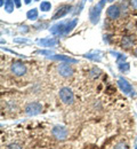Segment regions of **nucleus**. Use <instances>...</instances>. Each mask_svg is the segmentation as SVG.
Masks as SVG:
<instances>
[{
	"instance_id": "nucleus-1",
	"label": "nucleus",
	"mask_w": 137,
	"mask_h": 149,
	"mask_svg": "<svg viewBox=\"0 0 137 149\" xmlns=\"http://www.w3.org/2000/svg\"><path fill=\"white\" fill-rule=\"evenodd\" d=\"M109 0H101L98 3H96V6L92 7L90 10H89V19L92 21L93 24H97L99 17H101V14H102V10L105 6V3L107 2Z\"/></svg>"
},
{
	"instance_id": "nucleus-2",
	"label": "nucleus",
	"mask_w": 137,
	"mask_h": 149,
	"mask_svg": "<svg viewBox=\"0 0 137 149\" xmlns=\"http://www.w3.org/2000/svg\"><path fill=\"white\" fill-rule=\"evenodd\" d=\"M59 99L64 104H72L74 101V95L69 87H63L59 91Z\"/></svg>"
},
{
	"instance_id": "nucleus-3",
	"label": "nucleus",
	"mask_w": 137,
	"mask_h": 149,
	"mask_svg": "<svg viewBox=\"0 0 137 149\" xmlns=\"http://www.w3.org/2000/svg\"><path fill=\"white\" fill-rule=\"evenodd\" d=\"M10 70H12L13 74H15V76H17V77L24 76V74H26V67H25V64H23L20 61L13 62L12 65H10Z\"/></svg>"
},
{
	"instance_id": "nucleus-4",
	"label": "nucleus",
	"mask_w": 137,
	"mask_h": 149,
	"mask_svg": "<svg viewBox=\"0 0 137 149\" xmlns=\"http://www.w3.org/2000/svg\"><path fill=\"white\" fill-rule=\"evenodd\" d=\"M71 9H72V6H71V5H61L59 7H57L56 13L53 15L52 19H59L64 17L66 14L70 13Z\"/></svg>"
},
{
	"instance_id": "nucleus-5",
	"label": "nucleus",
	"mask_w": 137,
	"mask_h": 149,
	"mask_svg": "<svg viewBox=\"0 0 137 149\" xmlns=\"http://www.w3.org/2000/svg\"><path fill=\"white\" fill-rule=\"evenodd\" d=\"M59 74L64 77V78H69L73 74V68L69 64V63H62L59 65Z\"/></svg>"
},
{
	"instance_id": "nucleus-6",
	"label": "nucleus",
	"mask_w": 137,
	"mask_h": 149,
	"mask_svg": "<svg viewBox=\"0 0 137 149\" xmlns=\"http://www.w3.org/2000/svg\"><path fill=\"white\" fill-rule=\"evenodd\" d=\"M67 22H69V21H62V22H59V23L54 24V25L50 28V32H52L53 35H61V33H65V29H66Z\"/></svg>"
},
{
	"instance_id": "nucleus-7",
	"label": "nucleus",
	"mask_w": 137,
	"mask_h": 149,
	"mask_svg": "<svg viewBox=\"0 0 137 149\" xmlns=\"http://www.w3.org/2000/svg\"><path fill=\"white\" fill-rule=\"evenodd\" d=\"M41 110H42V106L38 102H31L25 108V112L28 115H37L41 112Z\"/></svg>"
},
{
	"instance_id": "nucleus-8",
	"label": "nucleus",
	"mask_w": 137,
	"mask_h": 149,
	"mask_svg": "<svg viewBox=\"0 0 137 149\" xmlns=\"http://www.w3.org/2000/svg\"><path fill=\"white\" fill-rule=\"evenodd\" d=\"M106 15H107L109 19H119V16H120V8H119V6H118V5H112V6H110V7L107 8V10H106Z\"/></svg>"
},
{
	"instance_id": "nucleus-9",
	"label": "nucleus",
	"mask_w": 137,
	"mask_h": 149,
	"mask_svg": "<svg viewBox=\"0 0 137 149\" xmlns=\"http://www.w3.org/2000/svg\"><path fill=\"white\" fill-rule=\"evenodd\" d=\"M118 84H119V86H120V88L122 90V92H123V93H126V94L131 93L133 87H131V85H130L127 80H125L123 78H120V79H119V81H118Z\"/></svg>"
},
{
	"instance_id": "nucleus-10",
	"label": "nucleus",
	"mask_w": 137,
	"mask_h": 149,
	"mask_svg": "<svg viewBox=\"0 0 137 149\" xmlns=\"http://www.w3.org/2000/svg\"><path fill=\"white\" fill-rule=\"evenodd\" d=\"M39 44L42 46H46V47H49V46H54L57 44V41L54 39V38H48V39H41L39 40Z\"/></svg>"
},
{
	"instance_id": "nucleus-11",
	"label": "nucleus",
	"mask_w": 137,
	"mask_h": 149,
	"mask_svg": "<svg viewBox=\"0 0 137 149\" xmlns=\"http://www.w3.org/2000/svg\"><path fill=\"white\" fill-rule=\"evenodd\" d=\"M26 17L30 21H36L38 19V9L37 8H32L26 13Z\"/></svg>"
},
{
	"instance_id": "nucleus-12",
	"label": "nucleus",
	"mask_w": 137,
	"mask_h": 149,
	"mask_svg": "<svg viewBox=\"0 0 137 149\" xmlns=\"http://www.w3.org/2000/svg\"><path fill=\"white\" fill-rule=\"evenodd\" d=\"M77 23H78V19H70V21L67 22V25H66V29H65V33H69V32H71V31L74 29V26L77 25Z\"/></svg>"
},
{
	"instance_id": "nucleus-13",
	"label": "nucleus",
	"mask_w": 137,
	"mask_h": 149,
	"mask_svg": "<svg viewBox=\"0 0 137 149\" xmlns=\"http://www.w3.org/2000/svg\"><path fill=\"white\" fill-rule=\"evenodd\" d=\"M14 7H15L14 0H6V1H5V10H6L7 13H13Z\"/></svg>"
},
{
	"instance_id": "nucleus-14",
	"label": "nucleus",
	"mask_w": 137,
	"mask_h": 149,
	"mask_svg": "<svg viewBox=\"0 0 137 149\" xmlns=\"http://www.w3.org/2000/svg\"><path fill=\"white\" fill-rule=\"evenodd\" d=\"M54 134L59 138V139H64L65 136H66V134H67V132L66 130H64V129H62V127H56L55 130H54Z\"/></svg>"
},
{
	"instance_id": "nucleus-15",
	"label": "nucleus",
	"mask_w": 137,
	"mask_h": 149,
	"mask_svg": "<svg viewBox=\"0 0 137 149\" xmlns=\"http://www.w3.org/2000/svg\"><path fill=\"white\" fill-rule=\"evenodd\" d=\"M133 44H134V40L129 37H125L123 39H122V41H121V45H122L125 48H129V47H131Z\"/></svg>"
},
{
	"instance_id": "nucleus-16",
	"label": "nucleus",
	"mask_w": 137,
	"mask_h": 149,
	"mask_svg": "<svg viewBox=\"0 0 137 149\" xmlns=\"http://www.w3.org/2000/svg\"><path fill=\"white\" fill-rule=\"evenodd\" d=\"M40 9L42 12H49L52 9V3L49 1H42L40 3Z\"/></svg>"
},
{
	"instance_id": "nucleus-17",
	"label": "nucleus",
	"mask_w": 137,
	"mask_h": 149,
	"mask_svg": "<svg viewBox=\"0 0 137 149\" xmlns=\"http://www.w3.org/2000/svg\"><path fill=\"white\" fill-rule=\"evenodd\" d=\"M7 149H24V148L21 146L20 143H16V142H14V143H10V145L7 147Z\"/></svg>"
},
{
	"instance_id": "nucleus-18",
	"label": "nucleus",
	"mask_w": 137,
	"mask_h": 149,
	"mask_svg": "<svg viewBox=\"0 0 137 149\" xmlns=\"http://www.w3.org/2000/svg\"><path fill=\"white\" fill-rule=\"evenodd\" d=\"M129 1H130L131 7H133L134 9H136V10H137V0H129Z\"/></svg>"
},
{
	"instance_id": "nucleus-19",
	"label": "nucleus",
	"mask_w": 137,
	"mask_h": 149,
	"mask_svg": "<svg viewBox=\"0 0 137 149\" xmlns=\"http://www.w3.org/2000/svg\"><path fill=\"white\" fill-rule=\"evenodd\" d=\"M14 2H15V6H16V7H19V8H20L21 6H22V3H21V0H14Z\"/></svg>"
},
{
	"instance_id": "nucleus-20",
	"label": "nucleus",
	"mask_w": 137,
	"mask_h": 149,
	"mask_svg": "<svg viewBox=\"0 0 137 149\" xmlns=\"http://www.w3.org/2000/svg\"><path fill=\"white\" fill-rule=\"evenodd\" d=\"M31 1H32V0H24L25 5H29V3H31Z\"/></svg>"
},
{
	"instance_id": "nucleus-21",
	"label": "nucleus",
	"mask_w": 137,
	"mask_h": 149,
	"mask_svg": "<svg viewBox=\"0 0 137 149\" xmlns=\"http://www.w3.org/2000/svg\"><path fill=\"white\" fill-rule=\"evenodd\" d=\"M3 1H6V0H0V5H1V6L3 5Z\"/></svg>"
},
{
	"instance_id": "nucleus-22",
	"label": "nucleus",
	"mask_w": 137,
	"mask_h": 149,
	"mask_svg": "<svg viewBox=\"0 0 137 149\" xmlns=\"http://www.w3.org/2000/svg\"><path fill=\"white\" fill-rule=\"evenodd\" d=\"M135 55L137 56V48H136V49H135Z\"/></svg>"
},
{
	"instance_id": "nucleus-23",
	"label": "nucleus",
	"mask_w": 137,
	"mask_h": 149,
	"mask_svg": "<svg viewBox=\"0 0 137 149\" xmlns=\"http://www.w3.org/2000/svg\"><path fill=\"white\" fill-rule=\"evenodd\" d=\"M36 1H39V0H36Z\"/></svg>"
},
{
	"instance_id": "nucleus-24",
	"label": "nucleus",
	"mask_w": 137,
	"mask_h": 149,
	"mask_svg": "<svg viewBox=\"0 0 137 149\" xmlns=\"http://www.w3.org/2000/svg\"><path fill=\"white\" fill-rule=\"evenodd\" d=\"M90 1H92V0H90Z\"/></svg>"
}]
</instances>
